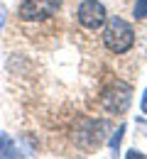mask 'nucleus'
I'll use <instances>...</instances> for the list:
<instances>
[{"instance_id":"1","label":"nucleus","mask_w":147,"mask_h":159,"mask_svg":"<svg viewBox=\"0 0 147 159\" xmlns=\"http://www.w3.org/2000/svg\"><path fill=\"white\" fill-rule=\"evenodd\" d=\"M103 47L110 54H125L135 47V30L132 25L118 15L108 17L103 25Z\"/></svg>"},{"instance_id":"2","label":"nucleus","mask_w":147,"mask_h":159,"mask_svg":"<svg viewBox=\"0 0 147 159\" xmlns=\"http://www.w3.org/2000/svg\"><path fill=\"white\" fill-rule=\"evenodd\" d=\"M132 103V86L125 81H113L110 86H105L101 93V108L108 115H123L127 113Z\"/></svg>"},{"instance_id":"3","label":"nucleus","mask_w":147,"mask_h":159,"mask_svg":"<svg viewBox=\"0 0 147 159\" xmlns=\"http://www.w3.org/2000/svg\"><path fill=\"white\" fill-rule=\"evenodd\" d=\"M62 10V0H22L17 7V15L25 22H39Z\"/></svg>"},{"instance_id":"4","label":"nucleus","mask_w":147,"mask_h":159,"mask_svg":"<svg viewBox=\"0 0 147 159\" xmlns=\"http://www.w3.org/2000/svg\"><path fill=\"white\" fill-rule=\"evenodd\" d=\"M103 130H108L105 120H81L76 127V144L84 149H96L98 144L105 142Z\"/></svg>"},{"instance_id":"5","label":"nucleus","mask_w":147,"mask_h":159,"mask_svg":"<svg viewBox=\"0 0 147 159\" xmlns=\"http://www.w3.org/2000/svg\"><path fill=\"white\" fill-rule=\"evenodd\" d=\"M76 20L86 30H101L108 20V10L101 0H84L76 10Z\"/></svg>"},{"instance_id":"6","label":"nucleus","mask_w":147,"mask_h":159,"mask_svg":"<svg viewBox=\"0 0 147 159\" xmlns=\"http://www.w3.org/2000/svg\"><path fill=\"white\" fill-rule=\"evenodd\" d=\"M0 157H20V152H17L15 142L7 137V135H2V137H0Z\"/></svg>"},{"instance_id":"7","label":"nucleus","mask_w":147,"mask_h":159,"mask_svg":"<svg viewBox=\"0 0 147 159\" xmlns=\"http://www.w3.org/2000/svg\"><path fill=\"white\" fill-rule=\"evenodd\" d=\"M132 15H135V20H145L147 17V0H137V2H135Z\"/></svg>"},{"instance_id":"8","label":"nucleus","mask_w":147,"mask_h":159,"mask_svg":"<svg viewBox=\"0 0 147 159\" xmlns=\"http://www.w3.org/2000/svg\"><path fill=\"white\" fill-rule=\"evenodd\" d=\"M123 132H125V127H123V125L113 132V137H110V149H113V152H118V144H120V139H123Z\"/></svg>"},{"instance_id":"9","label":"nucleus","mask_w":147,"mask_h":159,"mask_svg":"<svg viewBox=\"0 0 147 159\" xmlns=\"http://www.w3.org/2000/svg\"><path fill=\"white\" fill-rule=\"evenodd\" d=\"M140 108H142V113L147 115V88H145V93H142V100H140Z\"/></svg>"}]
</instances>
